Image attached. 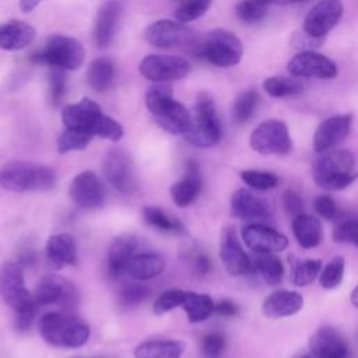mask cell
<instances>
[{"label":"cell","instance_id":"cell-1","mask_svg":"<svg viewBox=\"0 0 358 358\" xmlns=\"http://www.w3.org/2000/svg\"><path fill=\"white\" fill-rule=\"evenodd\" d=\"M62 120L69 129L83 130L112 141H117L123 136L122 124L110 116L103 115L101 106L90 98H83L77 103L66 105L62 110Z\"/></svg>","mask_w":358,"mask_h":358},{"label":"cell","instance_id":"cell-2","mask_svg":"<svg viewBox=\"0 0 358 358\" xmlns=\"http://www.w3.org/2000/svg\"><path fill=\"white\" fill-rule=\"evenodd\" d=\"M0 294L3 301L15 313V329L20 331L29 329L38 306L34 296L25 288L20 263L8 262L0 268Z\"/></svg>","mask_w":358,"mask_h":358},{"label":"cell","instance_id":"cell-3","mask_svg":"<svg viewBox=\"0 0 358 358\" xmlns=\"http://www.w3.org/2000/svg\"><path fill=\"white\" fill-rule=\"evenodd\" d=\"M355 157L348 150H329L313 162L315 183L326 190H343L357 178Z\"/></svg>","mask_w":358,"mask_h":358},{"label":"cell","instance_id":"cell-4","mask_svg":"<svg viewBox=\"0 0 358 358\" xmlns=\"http://www.w3.org/2000/svg\"><path fill=\"white\" fill-rule=\"evenodd\" d=\"M42 338L55 347L78 348L90 337V327L66 312H49L39 320Z\"/></svg>","mask_w":358,"mask_h":358},{"label":"cell","instance_id":"cell-5","mask_svg":"<svg viewBox=\"0 0 358 358\" xmlns=\"http://www.w3.org/2000/svg\"><path fill=\"white\" fill-rule=\"evenodd\" d=\"M193 53L217 67H231L241 62L243 46L231 31L217 28L199 38L192 46Z\"/></svg>","mask_w":358,"mask_h":358},{"label":"cell","instance_id":"cell-6","mask_svg":"<svg viewBox=\"0 0 358 358\" xmlns=\"http://www.w3.org/2000/svg\"><path fill=\"white\" fill-rule=\"evenodd\" d=\"M56 176L43 165L15 161L0 169V185L10 192H43L53 187Z\"/></svg>","mask_w":358,"mask_h":358},{"label":"cell","instance_id":"cell-7","mask_svg":"<svg viewBox=\"0 0 358 358\" xmlns=\"http://www.w3.org/2000/svg\"><path fill=\"white\" fill-rule=\"evenodd\" d=\"M185 138L187 143L200 148L214 147L221 138V123L215 103L207 92H200L197 96L192 123Z\"/></svg>","mask_w":358,"mask_h":358},{"label":"cell","instance_id":"cell-8","mask_svg":"<svg viewBox=\"0 0 358 358\" xmlns=\"http://www.w3.org/2000/svg\"><path fill=\"white\" fill-rule=\"evenodd\" d=\"M85 59L83 45L70 36L53 35L46 39L43 46L32 55V60L59 70H77Z\"/></svg>","mask_w":358,"mask_h":358},{"label":"cell","instance_id":"cell-9","mask_svg":"<svg viewBox=\"0 0 358 358\" xmlns=\"http://www.w3.org/2000/svg\"><path fill=\"white\" fill-rule=\"evenodd\" d=\"M250 147L263 155H285L292 150L288 127L282 120L262 122L250 134Z\"/></svg>","mask_w":358,"mask_h":358},{"label":"cell","instance_id":"cell-10","mask_svg":"<svg viewBox=\"0 0 358 358\" xmlns=\"http://www.w3.org/2000/svg\"><path fill=\"white\" fill-rule=\"evenodd\" d=\"M36 306L56 305L60 308H73L78 301V292L71 281L56 274L43 275L34 291Z\"/></svg>","mask_w":358,"mask_h":358},{"label":"cell","instance_id":"cell-11","mask_svg":"<svg viewBox=\"0 0 358 358\" xmlns=\"http://www.w3.org/2000/svg\"><path fill=\"white\" fill-rule=\"evenodd\" d=\"M140 73L152 83H171L186 77L190 63L180 56L148 55L140 63Z\"/></svg>","mask_w":358,"mask_h":358},{"label":"cell","instance_id":"cell-12","mask_svg":"<svg viewBox=\"0 0 358 358\" xmlns=\"http://www.w3.org/2000/svg\"><path fill=\"white\" fill-rule=\"evenodd\" d=\"M144 38L150 45L162 49L183 45L193 46L197 41L192 28L186 27L183 22L171 20H158L150 24L144 32Z\"/></svg>","mask_w":358,"mask_h":358},{"label":"cell","instance_id":"cell-13","mask_svg":"<svg viewBox=\"0 0 358 358\" xmlns=\"http://www.w3.org/2000/svg\"><path fill=\"white\" fill-rule=\"evenodd\" d=\"M108 182L120 193L131 194L137 189L134 166L130 157L123 150H110L102 162Z\"/></svg>","mask_w":358,"mask_h":358},{"label":"cell","instance_id":"cell-14","mask_svg":"<svg viewBox=\"0 0 358 358\" xmlns=\"http://www.w3.org/2000/svg\"><path fill=\"white\" fill-rule=\"evenodd\" d=\"M287 69L294 77H316L330 80L337 76V67L334 62L327 56L313 50H303L295 55L288 62Z\"/></svg>","mask_w":358,"mask_h":358},{"label":"cell","instance_id":"cell-15","mask_svg":"<svg viewBox=\"0 0 358 358\" xmlns=\"http://www.w3.org/2000/svg\"><path fill=\"white\" fill-rule=\"evenodd\" d=\"M341 15V0H320L305 17L303 31L313 38L324 39V36L337 25Z\"/></svg>","mask_w":358,"mask_h":358},{"label":"cell","instance_id":"cell-16","mask_svg":"<svg viewBox=\"0 0 358 358\" xmlns=\"http://www.w3.org/2000/svg\"><path fill=\"white\" fill-rule=\"evenodd\" d=\"M220 257L231 275H245L253 271V262L243 250L234 227H225L221 232Z\"/></svg>","mask_w":358,"mask_h":358},{"label":"cell","instance_id":"cell-17","mask_svg":"<svg viewBox=\"0 0 358 358\" xmlns=\"http://www.w3.org/2000/svg\"><path fill=\"white\" fill-rule=\"evenodd\" d=\"M245 245L255 253H277L288 246V238L262 222H250L242 229Z\"/></svg>","mask_w":358,"mask_h":358},{"label":"cell","instance_id":"cell-18","mask_svg":"<svg viewBox=\"0 0 358 358\" xmlns=\"http://www.w3.org/2000/svg\"><path fill=\"white\" fill-rule=\"evenodd\" d=\"M352 126V115H336L322 122L313 134V150L317 154L333 150L348 134Z\"/></svg>","mask_w":358,"mask_h":358},{"label":"cell","instance_id":"cell-19","mask_svg":"<svg viewBox=\"0 0 358 358\" xmlns=\"http://www.w3.org/2000/svg\"><path fill=\"white\" fill-rule=\"evenodd\" d=\"M71 200L81 208L99 207L105 200V187L92 171L78 173L70 183Z\"/></svg>","mask_w":358,"mask_h":358},{"label":"cell","instance_id":"cell-20","mask_svg":"<svg viewBox=\"0 0 358 358\" xmlns=\"http://www.w3.org/2000/svg\"><path fill=\"white\" fill-rule=\"evenodd\" d=\"M309 350L315 358H348L345 338L333 327H320L309 338Z\"/></svg>","mask_w":358,"mask_h":358},{"label":"cell","instance_id":"cell-21","mask_svg":"<svg viewBox=\"0 0 358 358\" xmlns=\"http://www.w3.org/2000/svg\"><path fill=\"white\" fill-rule=\"evenodd\" d=\"M231 210L235 217L249 222H263L270 217L268 204L249 189H238L232 194Z\"/></svg>","mask_w":358,"mask_h":358},{"label":"cell","instance_id":"cell-22","mask_svg":"<svg viewBox=\"0 0 358 358\" xmlns=\"http://www.w3.org/2000/svg\"><path fill=\"white\" fill-rule=\"evenodd\" d=\"M122 14L120 0H105L98 10L94 24V41L98 48H106L113 41Z\"/></svg>","mask_w":358,"mask_h":358},{"label":"cell","instance_id":"cell-23","mask_svg":"<svg viewBox=\"0 0 358 358\" xmlns=\"http://www.w3.org/2000/svg\"><path fill=\"white\" fill-rule=\"evenodd\" d=\"M140 239L134 235L117 236L108 250V271L112 277L117 278L127 271V266L133 256L137 255Z\"/></svg>","mask_w":358,"mask_h":358},{"label":"cell","instance_id":"cell-24","mask_svg":"<svg viewBox=\"0 0 358 358\" xmlns=\"http://www.w3.org/2000/svg\"><path fill=\"white\" fill-rule=\"evenodd\" d=\"M303 308V296L296 291L278 289L271 292L262 303L266 317L280 319L298 313Z\"/></svg>","mask_w":358,"mask_h":358},{"label":"cell","instance_id":"cell-25","mask_svg":"<svg viewBox=\"0 0 358 358\" xmlns=\"http://www.w3.org/2000/svg\"><path fill=\"white\" fill-rule=\"evenodd\" d=\"M201 187L203 180L200 176L199 165L194 161H187L185 176L171 187V197L176 206L186 207L197 199Z\"/></svg>","mask_w":358,"mask_h":358},{"label":"cell","instance_id":"cell-26","mask_svg":"<svg viewBox=\"0 0 358 358\" xmlns=\"http://www.w3.org/2000/svg\"><path fill=\"white\" fill-rule=\"evenodd\" d=\"M46 257L52 268L59 270L77 262V246L69 234L52 235L46 242Z\"/></svg>","mask_w":358,"mask_h":358},{"label":"cell","instance_id":"cell-27","mask_svg":"<svg viewBox=\"0 0 358 358\" xmlns=\"http://www.w3.org/2000/svg\"><path fill=\"white\" fill-rule=\"evenodd\" d=\"M35 28L18 20H11L0 25V49L20 50L31 45L35 39Z\"/></svg>","mask_w":358,"mask_h":358},{"label":"cell","instance_id":"cell-28","mask_svg":"<svg viewBox=\"0 0 358 358\" xmlns=\"http://www.w3.org/2000/svg\"><path fill=\"white\" fill-rule=\"evenodd\" d=\"M159 127L171 134H186L192 123L190 112L178 101H172L162 112L154 116Z\"/></svg>","mask_w":358,"mask_h":358},{"label":"cell","instance_id":"cell-29","mask_svg":"<svg viewBox=\"0 0 358 358\" xmlns=\"http://www.w3.org/2000/svg\"><path fill=\"white\" fill-rule=\"evenodd\" d=\"M292 232L303 249L316 248L323 241V228L319 218L303 213L292 218Z\"/></svg>","mask_w":358,"mask_h":358},{"label":"cell","instance_id":"cell-30","mask_svg":"<svg viewBox=\"0 0 358 358\" xmlns=\"http://www.w3.org/2000/svg\"><path fill=\"white\" fill-rule=\"evenodd\" d=\"M165 268V259L155 252L137 253L127 266V274L134 280H150L159 275Z\"/></svg>","mask_w":358,"mask_h":358},{"label":"cell","instance_id":"cell-31","mask_svg":"<svg viewBox=\"0 0 358 358\" xmlns=\"http://www.w3.org/2000/svg\"><path fill=\"white\" fill-rule=\"evenodd\" d=\"M185 344L176 340H155L140 344L136 351V358H180Z\"/></svg>","mask_w":358,"mask_h":358},{"label":"cell","instance_id":"cell-32","mask_svg":"<svg viewBox=\"0 0 358 358\" xmlns=\"http://www.w3.org/2000/svg\"><path fill=\"white\" fill-rule=\"evenodd\" d=\"M115 78V64L108 57H98L91 62L87 80L90 87L96 92H105L110 88Z\"/></svg>","mask_w":358,"mask_h":358},{"label":"cell","instance_id":"cell-33","mask_svg":"<svg viewBox=\"0 0 358 358\" xmlns=\"http://www.w3.org/2000/svg\"><path fill=\"white\" fill-rule=\"evenodd\" d=\"M180 306L185 309L190 323H200L210 317V315L214 312L215 303L207 294L186 291L185 299Z\"/></svg>","mask_w":358,"mask_h":358},{"label":"cell","instance_id":"cell-34","mask_svg":"<svg viewBox=\"0 0 358 358\" xmlns=\"http://www.w3.org/2000/svg\"><path fill=\"white\" fill-rule=\"evenodd\" d=\"M256 270L268 285H278L284 277V266L274 253H259L253 262Z\"/></svg>","mask_w":358,"mask_h":358},{"label":"cell","instance_id":"cell-35","mask_svg":"<svg viewBox=\"0 0 358 358\" xmlns=\"http://www.w3.org/2000/svg\"><path fill=\"white\" fill-rule=\"evenodd\" d=\"M173 99L169 83H154L145 92V105L152 116L162 112Z\"/></svg>","mask_w":358,"mask_h":358},{"label":"cell","instance_id":"cell-36","mask_svg":"<svg viewBox=\"0 0 358 358\" xmlns=\"http://www.w3.org/2000/svg\"><path fill=\"white\" fill-rule=\"evenodd\" d=\"M263 88L273 98H284L302 92L303 85L296 78L273 76L263 81Z\"/></svg>","mask_w":358,"mask_h":358},{"label":"cell","instance_id":"cell-37","mask_svg":"<svg viewBox=\"0 0 358 358\" xmlns=\"http://www.w3.org/2000/svg\"><path fill=\"white\" fill-rule=\"evenodd\" d=\"M143 215H144V221L159 229L164 232H182L183 231V225L180 224L179 220L169 217L164 210L154 207V206H148L144 207L143 210Z\"/></svg>","mask_w":358,"mask_h":358},{"label":"cell","instance_id":"cell-38","mask_svg":"<svg viewBox=\"0 0 358 358\" xmlns=\"http://www.w3.org/2000/svg\"><path fill=\"white\" fill-rule=\"evenodd\" d=\"M92 134L77 130V129H69L59 136L57 140V150L60 154H66L69 151H77V150H84L92 140Z\"/></svg>","mask_w":358,"mask_h":358},{"label":"cell","instance_id":"cell-39","mask_svg":"<svg viewBox=\"0 0 358 358\" xmlns=\"http://www.w3.org/2000/svg\"><path fill=\"white\" fill-rule=\"evenodd\" d=\"M322 271V260L319 259H305L299 260L292 273V284L296 287H306L315 281V278Z\"/></svg>","mask_w":358,"mask_h":358},{"label":"cell","instance_id":"cell-40","mask_svg":"<svg viewBox=\"0 0 358 358\" xmlns=\"http://www.w3.org/2000/svg\"><path fill=\"white\" fill-rule=\"evenodd\" d=\"M344 268H345V260L343 256L333 257L320 271L319 274V284L324 289H333L338 287L344 277Z\"/></svg>","mask_w":358,"mask_h":358},{"label":"cell","instance_id":"cell-41","mask_svg":"<svg viewBox=\"0 0 358 358\" xmlns=\"http://www.w3.org/2000/svg\"><path fill=\"white\" fill-rule=\"evenodd\" d=\"M257 92L255 90H248L245 92H242L234 103V109H232V115H234V120L236 123H245L248 122L257 105Z\"/></svg>","mask_w":358,"mask_h":358},{"label":"cell","instance_id":"cell-42","mask_svg":"<svg viewBox=\"0 0 358 358\" xmlns=\"http://www.w3.org/2000/svg\"><path fill=\"white\" fill-rule=\"evenodd\" d=\"M241 179L246 183L250 189L255 190H270L278 185V178L267 171H256V169H246L241 172Z\"/></svg>","mask_w":358,"mask_h":358},{"label":"cell","instance_id":"cell-43","mask_svg":"<svg viewBox=\"0 0 358 358\" xmlns=\"http://www.w3.org/2000/svg\"><path fill=\"white\" fill-rule=\"evenodd\" d=\"M213 0H183L175 11V18L179 22H190L204 15Z\"/></svg>","mask_w":358,"mask_h":358},{"label":"cell","instance_id":"cell-44","mask_svg":"<svg viewBox=\"0 0 358 358\" xmlns=\"http://www.w3.org/2000/svg\"><path fill=\"white\" fill-rule=\"evenodd\" d=\"M66 90V76L64 70L52 69L48 76V99L52 106H57L63 96Z\"/></svg>","mask_w":358,"mask_h":358},{"label":"cell","instance_id":"cell-45","mask_svg":"<svg viewBox=\"0 0 358 358\" xmlns=\"http://www.w3.org/2000/svg\"><path fill=\"white\" fill-rule=\"evenodd\" d=\"M185 294L186 291H182V289H168L162 292L152 305L154 313L158 316H162L169 310L175 309L176 306H180L185 299Z\"/></svg>","mask_w":358,"mask_h":358},{"label":"cell","instance_id":"cell-46","mask_svg":"<svg viewBox=\"0 0 358 358\" xmlns=\"http://www.w3.org/2000/svg\"><path fill=\"white\" fill-rule=\"evenodd\" d=\"M236 15L239 20H242L243 22H257L260 20L264 18V15L267 14L266 6L257 3L256 0H242L236 4Z\"/></svg>","mask_w":358,"mask_h":358},{"label":"cell","instance_id":"cell-47","mask_svg":"<svg viewBox=\"0 0 358 358\" xmlns=\"http://www.w3.org/2000/svg\"><path fill=\"white\" fill-rule=\"evenodd\" d=\"M150 296V288L140 284H130L122 288L119 294V303L124 308L136 306Z\"/></svg>","mask_w":358,"mask_h":358},{"label":"cell","instance_id":"cell-48","mask_svg":"<svg viewBox=\"0 0 358 358\" xmlns=\"http://www.w3.org/2000/svg\"><path fill=\"white\" fill-rule=\"evenodd\" d=\"M313 208L315 211L324 220L327 221H337L341 217V211L334 201L333 197L330 196H319L313 201Z\"/></svg>","mask_w":358,"mask_h":358},{"label":"cell","instance_id":"cell-49","mask_svg":"<svg viewBox=\"0 0 358 358\" xmlns=\"http://www.w3.org/2000/svg\"><path fill=\"white\" fill-rule=\"evenodd\" d=\"M333 239L338 243L358 246V221L340 222L333 231Z\"/></svg>","mask_w":358,"mask_h":358},{"label":"cell","instance_id":"cell-50","mask_svg":"<svg viewBox=\"0 0 358 358\" xmlns=\"http://www.w3.org/2000/svg\"><path fill=\"white\" fill-rule=\"evenodd\" d=\"M225 348V337L221 333H208L203 337L201 350L207 358H217Z\"/></svg>","mask_w":358,"mask_h":358},{"label":"cell","instance_id":"cell-51","mask_svg":"<svg viewBox=\"0 0 358 358\" xmlns=\"http://www.w3.org/2000/svg\"><path fill=\"white\" fill-rule=\"evenodd\" d=\"M282 204H284L287 213L292 217H296V215L302 214V211H303V201H302L301 196L298 193H295L294 190L284 192Z\"/></svg>","mask_w":358,"mask_h":358},{"label":"cell","instance_id":"cell-52","mask_svg":"<svg viewBox=\"0 0 358 358\" xmlns=\"http://www.w3.org/2000/svg\"><path fill=\"white\" fill-rule=\"evenodd\" d=\"M322 42H323V39H320V38H313V36H310L309 34H306L303 29H302V32L294 34V36L291 38V43H292L295 48L301 49L302 52H303V50H313V48L320 46Z\"/></svg>","mask_w":358,"mask_h":358},{"label":"cell","instance_id":"cell-53","mask_svg":"<svg viewBox=\"0 0 358 358\" xmlns=\"http://www.w3.org/2000/svg\"><path fill=\"white\" fill-rule=\"evenodd\" d=\"M214 312L218 313L220 316H227V317H231V316H236L239 309H238V305L229 299H221L215 306H214Z\"/></svg>","mask_w":358,"mask_h":358},{"label":"cell","instance_id":"cell-54","mask_svg":"<svg viewBox=\"0 0 358 358\" xmlns=\"http://www.w3.org/2000/svg\"><path fill=\"white\" fill-rule=\"evenodd\" d=\"M193 266H194V270L200 274V275H204L208 273L210 267H211V262L210 259L204 255V253H199L197 256H194L193 259Z\"/></svg>","mask_w":358,"mask_h":358},{"label":"cell","instance_id":"cell-55","mask_svg":"<svg viewBox=\"0 0 358 358\" xmlns=\"http://www.w3.org/2000/svg\"><path fill=\"white\" fill-rule=\"evenodd\" d=\"M42 0H20V8L24 13H29L32 11Z\"/></svg>","mask_w":358,"mask_h":358},{"label":"cell","instance_id":"cell-56","mask_svg":"<svg viewBox=\"0 0 358 358\" xmlns=\"http://www.w3.org/2000/svg\"><path fill=\"white\" fill-rule=\"evenodd\" d=\"M256 1L266 6V4H268V3H273V4H294V3L303 1V0H256Z\"/></svg>","mask_w":358,"mask_h":358},{"label":"cell","instance_id":"cell-57","mask_svg":"<svg viewBox=\"0 0 358 358\" xmlns=\"http://www.w3.org/2000/svg\"><path fill=\"white\" fill-rule=\"evenodd\" d=\"M350 301H351V303H352L355 308H358V285L351 291Z\"/></svg>","mask_w":358,"mask_h":358},{"label":"cell","instance_id":"cell-58","mask_svg":"<svg viewBox=\"0 0 358 358\" xmlns=\"http://www.w3.org/2000/svg\"><path fill=\"white\" fill-rule=\"evenodd\" d=\"M303 358H315V357H313V355H312V357H303Z\"/></svg>","mask_w":358,"mask_h":358}]
</instances>
